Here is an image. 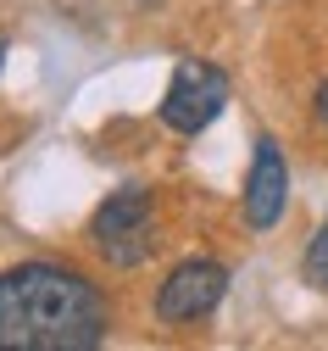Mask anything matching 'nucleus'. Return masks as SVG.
<instances>
[{
  "mask_svg": "<svg viewBox=\"0 0 328 351\" xmlns=\"http://www.w3.org/2000/svg\"><path fill=\"white\" fill-rule=\"evenodd\" d=\"M106 324V295L62 262L0 274V351H95Z\"/></svg>",
  "mask_w": 328,
  "mask_h": 351,
  "instance_id": "obj_1",
  "label": "nucleus"
},
{
  "mask_svg": "<svg viewBox=\"0 0 328 351\" xmlns=\"http://www.w3.org/2000/svg\"><path fill=\"white\" fill-rule=\"evenodd\" d=\"M151 234H156V212H151V195L139 184L106 195L95 206V217H89V240H95V251L112 268H139L151 256V245H156Z\"/></svg>",
  "mask_w": 328,
  "mask_h": 351,
  "instance_id": "obj_2",
  "label": "nucleus"
},
{
  "mask_svg": "<svg viewBox=\"0 0 328 351\" xmlns=\"http://www.w3.org/2000/svg\"><path fill=\"white\" fill-rule=\"evenodd\" d=\"M228 106V73L212 67V62H178L173 67V84L162 95V123L173 134H201V128L217 123V112Z\"/></svg>",
  "mask_w": 328,
  "mask_h": 351,
  "instance_id": "obj_3",
  "label": "nucleus"
},
{
  "mask_svg": "<svg viewBox=\"0 0 328 351\" xmlns=\"http://www.w3.org/2000/svg\"><path fill=\"white\" fill-rule=\"evenodd\" d=\"M223 290H228V268L223 262H212V256L178 262V268L162 279V290H156V318L162 324H195V318H206L223 301Z\"/></svg>",
  "mask_w": 328,
  "mask_h": 351,
  "instance_id": "obj_4",
  "label": "nucleus"
},
{
  "mask_svg": "<svg viewBox=\"0 0 328 351\" xmlns=\"http://www.w3.org/2000/svg\"><path fill=\"white\" fill-rule=\"evenodd\" d=\"M284 201H290V167H284V151L278 140H256V156H251V173H245V223L251 229H273L284 217Z\"/></svg>",
  "mask_w": 328,
  "mask_h": 351,
  "instance_id": "obj_5",
  "label": "nucleus"
},
{
  "mask_svg": "<svg viewBox=\"0 0 328 351\" xmlns=\"http://www.w3.org/2000/svg\"><path fill=\"white\" fill-rule=\"evenodd\" d=\"M301 274H306V285L328 290V223L312 234V245H306V262H301Z\"/></svg>",
  "mask_w": 328,
  "mask_h": 351,
  "instance_id": "obj_6",
  "label": "nucleus"
},
{
  "mask_svg": "<svg viewBox=\"0 0 328 351\" xmlns=\"http://www.w3.org/2000/svg\"><path fill=\"white\" fill-rule=\"evenodd\" d=\"M312 106H317V123H323V128H328V78H323V84H317V101H312Z\"/></svg>",
  "mask_w": 328,
  "mask_h": 351,
  "instance_id": "obj_7",
  "label": "nucleus"
},
{
  "mask_svg": "<svg viewBox=\"0 0 328 351\" xmlns=\"http://www.w3.org/2000/svg\"><path fill=\"white\" fill-rule=\"evenodd\" d=\"M0 56H6V34H0Z\"/></svg>",
  "mask_w": 328,
  "mask_h": 351,
  "instance_id": "obj_8",
  "label": "nucleus"
}]
</instances>
